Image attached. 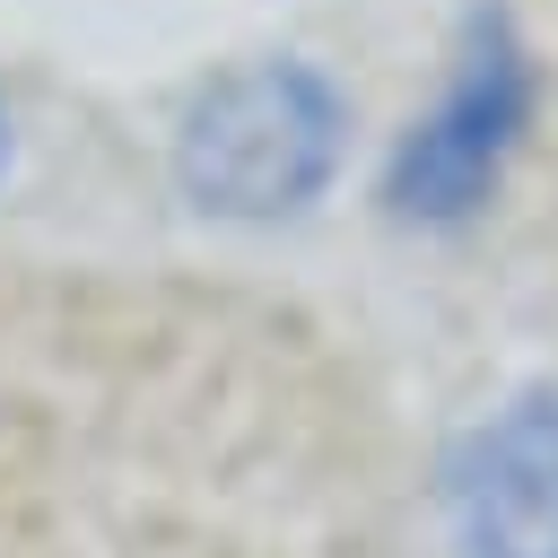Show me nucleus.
Returning <instances> with one entry per match:
<instances>
[{
  "label": "nucleus",
  "mask_w": 558,
  "mask_h": 558,
  "mask_svg": "<svg viewBox=\"0 0 558 558\" xmlns=\"http://www.w3.org/2000/svg\"><path fill=\"white\" fill-rule=\"evenodd\" d=\"M340 166H349V96L296 52L218 70L174 122V192L235 227L305 218L340 183Z\"/></svg>",
  "instance_id": "obj_1"
},
{
  "label": "nucleus",
  "mask_w": 558,
  "mask_h": 558,
  "mask_svg": "<svg viewBox=\"0 0 558 558\" xmlns=\"http://www.w3.org/2000/svg\"><path fill=\"white\" fill-rule=\"evenodd\" d=\"M532 113H541V61L506 9H480L453 44L445 87L401 122V140L384 157V209L418 235L471 227L497 201L506 166L523 157Z\"/></svg>",
  "instance_id": "obj_2"
},
{
  "label": "nucleus",
  "mask_w": 558,
  "mask_h": 558,
  "mask_svg": "<svg viewBox=\"0 0 558 558\" xmlns=\"http://www.w3.org/2000/svg\"><path fill=\"white\" fill-rule=\"evenodd\" d=\"M453 558H558V384H523L445 445Z\"/></svg>",
  "instance_id": "obj_3"
},
{
  "label": "nucleus",
  "mask_w": 558,
  "mask_h": 558,
  "mask_svg": "<svg viewBox=\"0 0 558 558\" xmlns=\"http://www.w3.org/2000/svg\"><path fill=\"white\" fill-rule=\"evenodd\" d=\"M0 166H9V105H0Z\"/></svg>",
  "instance_id": "obj_4"
}]
</instances>
